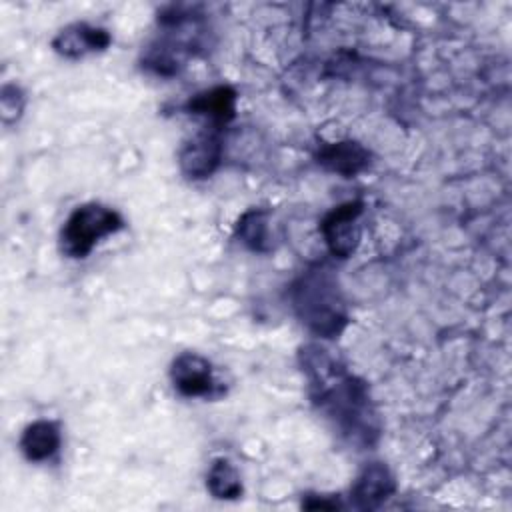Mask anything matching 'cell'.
<instances>
[{
	"instance_id": "obj_1",
	"label": "cell",
	"mask_w": 512,
	"mask_h": 512,
	"mask_svg": "<svg viewBox=\"0 0 512 512\" xmlns=\"http://www.w3.org/2000/svg\"><path fill=\"white\" fill-rule=\"evenodd\" d=\"M300 364L318 412L352 446H372L380 436V420L372 406L368 386L320 344L300 348Z\"/></svg>"
},
{
	"instance_id": "obj_2",
	"label": "cell",
	"mask_w": 512,
	"mask_h": 512,
	"mask_svg": "<svg viewBox=\"0 0 512 512\" xmlns=\"http://www.w3.org/2000/svg\"><path fill=\"white\" fill-rule=\"evenodd\" d=\"M292 308L318 338H338L348 324V306L336 274L328 266H312L290 286Z\"/></svg>"
},
{
	"instance_id": "obj_3",
	"label": "cell",
	"mask_w": 512,
	"mask_h": 512,
	"mask_svg": "<svg viewBox=\"0 0 512 512\" xmlns=\"http://www.w3.org/2000/svg\"><path fill=\"white\" fill-rule=\"evenodd\" d=\"M122 228L124 218L118 210L100 202L80 204L70 212L60 230V252L72 260H82L102 238L116 234Z\"/></svg>"
},
{
	"instance_id": "obj_4",
	"label": "cell",
	"mask_w": 512,
	"mask_h": 512,
	"mask_svg": "<svg viewBox=\"0 0 512 512\" xmlns=\"http://www.w3.org/2000/svg\"><path fill=\"white\" fill-rule=\"evenodd\" d=\"M170 382L174 390L184 398H220L226 390L214 378V370L208 358L198 352H180L170 362Z\"/></svg>"
},
{
	"instance_id": "obj_5",
	"label": "cell",
	"mask_w": 512,
	"mask_h": 512,
	"mask_svg": "<svg viewBox=\"0 0 512 512\" xmlns=\"http://www.w3.org/2000/svg\"><path fill=\"white\" fill-rule=\"evenodd\" d=\"M362 212H364V204L360 200H350L334 206L324 214L318 230L332 256L348 258L356 252L362 238V226H360Z\"/></svg>"
},
{
	"instance_id": "obj_6",
	"label": "cell",
	"mask_w": 512,
	"mask_h": 512,
	"mask_svg": "<svg viewBox=\"0 0 512 512\" xmlns=\"http://www.w3.org/2000/svg\"><path fill=\"white\" fill-rule=\"evenodd\" d=\"M222 160L220 128L206 126L202 132L182 144L178 152V166L190 180H204L216 172Z\"/></svg>"
},
{
	"instance_id": "obj_7",
	"label": "cell",
	"mask_w": 512,
	"mask_h": 512,
	"mask_svg": "<svg viewBox=\"0 0 512 512\" xmlns=\"http://www.w3.org/2000/svg\"><path fill=\"white\" fill-rule=\"evenodd\" d=\"M396 492V480L382 462L366 464L350 486V500L358 510H374Z\"/></svg>"
},
{
	"instance_id": "obj_8",
	"label": "cell",
	"mask_w": 512,
	"mask_h": 512,
	"mask_svg": "<svg viewBox=\"0 0 512 512\" xmlns=\"http://www.w3.org/2000/svg\"><path fill=\"white\" fill-rule=\"evenodd\" d=\"M112 36L106 28L92 26L86 22H74L62 28L54 40L52 48L64 58H82L90 52H102L110 46Z\"/></svg>"
},
{
	"instance_id": "obj_9",
	"label": "cell",
	"mask_w": 512,
	"mask_h": 512,
	"mask_svg": "<svg viewBox=\"0 0 512 512\" xmlns=\"http://www.w3.org/2000/svg\"><path fill=\"white\" fill-rule=\"evenodd\" d=\"M184 110L188 114L204 116L208 126L222 130L236 116V90L228 84L206 88L188 98Z\"/></svg>"
},
{
	"instance_id": "obj_10",
	"label": "cell",
	"mask_w": 512,
	"mask_h": 512,
	"mask_svg": "<svg viewBox=\"0 0 512 512\" xmlns=\"http://www.w3.org/2000/svg\"><path fill=\"white\" fill-rule=\"evenodd\" d=\"M316 162L328 172L352 178L368 168L370 152L356 140H338L322 144L316 152Z\"/></svg>"
},
{
	"instance_id": "obj_11",
	"label": "cell",
	"mask_w": 512,
	"mask_h": 512,
	"mask_svg": "<svg viewBox=\"0 0 512 512\" xmlns=\"http://www.w3.org/2000/svg\"><path fill=\"white\" fill-rule=\"evenodd\" d=\"M62 444L60 426L54 420H34L30 422L18 440L20 452L28 462H46L50 460Z\"/></svg>"
},
{
	"instance_id": "obj_12",
	"label": "cell",
	"mask_w": 512,
	"mask_h": 512,
	"mask_svg": "<svg viewBox=\"0 0 512 512\" xmlns=\"http://www.w3.org/2000/svg\"><path fill=\"white\" fill-rule=\"evenodd\" d=\"M206 490L218 500H236L242 496L240 472L228 458L212 460L206 472Z\"/></svg>"
},
{
	"instance_id": "obj_13",
	"label": "cell",
	"mask_w": 512,
	"mask_h": 512,
	"mask_svg": "<svg viewBox=\"0 0 512 512\" xmlns=\"http://www.w3.org/2000/svg\"><path fill=\"white\" fill-rule=\"evenodd\" d=\"M236 236L244 246L254 252L270 250L268 244V212L260 208H252L242 214L236 224Z\"/></svg>"
},
{
	"instance_id": "obj_14",
	"label": "cell",
	"mask_w": 512,
	"mask_h": 512,
	"mask_svg": "<svg viewBox=\"0 0 512 512\" xmlns=\"http://www.w3.org/2000/svg\"><path fill=\"white\" fill-rule=\"evenodd\" d=\"M24 92L16 84H4L0 92V110H2V120L6 124L16 122L22 116L24 110Z\"/></svg>"
}]
</instances>
